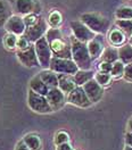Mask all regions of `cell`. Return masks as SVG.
Wrapping results in <instances>:
<instances>
[{"label": "cell", "mask_w": 132, "mask_h": 150, "mask_svg": "<svg viewBox=\"0 0 132 150\" xmlns=\"http://www.w3.org/2000/svg\"><path fill=\"white\" fill-rule=\"evenodd\" d=\"M49 47L53 51V55L59 58L72 59V47L71 41H68L62 31L57 28H49L46 33Z\"/></svg>", "instance_id": "cell-1"}, {"label": "cell", "mask_w": 132, "mask_h": 150, "mask_svg": "<svg viewBox=\"0 0 132 150\" xmlns=\"http://www.w3.org/2000/svg\"><path fill=\"white\" fill-rule=\"evenodd\" d=\"M71 47H72V59L80 69H90L92 59L90 57L88 46L84 42H81L74 35L71 38Z\"/></svg>", "instance_id": "cell-2"}, {"label": "cell", "mask_w": 132, "mask_h": 150, "mask_svg": "<svg viewBox=\"0 0 132 150\" xmlns=\"http://www.w3.org/2000/svg\"><path fill=\"white\" fill-rule=\"evenodd\" d=\"M81 21L84 23L92 32L97 34H105L109 28V21L96 13H87L81 16Z\"/></svg>", "instance_id": "cell-3"}, {"label": "cell", "mask_w": 132, "mask_h": 150, "mask_svg": "<svg viewBox=\"0 0 132 150\" xmlns=\"http://www.w3.org/2000/svg\"><path fill=\"white\" fill-rule=\"evenodd\" d=\"M49 68L54 71L57 74H71L74 75L80 69L75 62L73 59L67 58H59V57L53 56Z\"/></svg>", "instance_id": "cell-4"}, {"label": "cell", "mask_w": 132, "mask_h": 150, "mask_svg": "<svg viewBox=\"0 0 132 150\" xmlns=\"http://www.w3.org/2000/svg\"><path fill=\"white\" fill-rule=\"evenodd\" d=\"M33 45L35 48V52H37V56H38L40 66L43 67L45 69L49 68L51 58H53V51L49 47V43H48L46 35L42 37L41 39H39L38 41H35Z\"/></svg>", "instance_id": "cell-5"}, {"label": "cell", "mask_w": 132, "mask_h": 150, "mask_svg": "<svg viewBox=\"0 0 132 150\" xmlns=\"http://www.w3.org/2000/svg\"><path fill=\"white\" fill-rule=\"evenodd\" d=\"M28 107L33 112H39V114H48V112H53V108L50 107V105L48 103L47 97L37 93L32 90L28 91Z\"/></svg>", "instance_id": "cell-6"}, {"label": "cell", "mask_w": 132, "mask_h": 150, "mask_svg": "<svg viewBox=\"0 0 132 150\" xmlns=\"http://www.w3.org/2000/svg\"><path fill=\"white\" fill-rule=\"evenodd\" d=\"M71 28H72L73 35L79 41L84 42V43H88L90 40H92L96 37V33L92 32L82 21H73V22H71Z\"/></svg>", "instance_id": "cell-7"}, {"label": "cell", "mask_w": 132, "mask_h": 150, "mask_svg": "<svg viewBox=\"0 0 132 150\" xmlns=\"http://www.w3.org/2000/svg\"><path fill=\"white\" fill-rule=\"evenodd\" d=\"M47 23L43 18H39V21L32 26L26 28L24 35L26 37L30 42L34 43L35 41H38L39 39H41L42 37H45V34L47 33Z\"/></svg>", "instance_id": "cell-8"}, {"label": "cell", "mask_w": 132, "mask_h": 150, "mask_svg": "<svg viewBox=\"0 0 132 150\" xmlns=\"http://www.w3.org/2000/svg\"><path fill=\"white\" fill-rule=\"evenodd\" d=\"M67 103L77 106V107H81V108H87L92 103L88 98L83 86H76L73 91H71L67 94Z\"/></svg>", "instance_id": "cell-9"}, {"label": "cell", "mask_w": 132, "mask_h": 150, "mask_svg": "<svg viewBox=\"0 0 132 150\" xmlns=\"http://www.w3.org/2000/svg\"><path fill=\"white\" fill-rule=\"evenodd\" d=\"M17 57H18L19 62L26 67L40 66L34 45H30V47L24 49V50H18L17 51Z\"/></svg>", "instance_id": "cell-10"}, {"label": "cell", "mask_w": 132, "mask_h": 150, "mask_svg": "<svg viewBox=\"0 0 132 150\" xmlns=\"http://www.w3.org/2000/svg\"><path fill=\"white\" fill-rule=\"evenodd\" d=\"M46 97H47V100L49 105H50V107L53 108V112L60 109L65 105L66 101H67V98H66L65 93L58 86L50 88V90H49V92H48Z\"/></svg>", "instance_id": "cell-11"}, {"label": "cell", "mask_w": 132, "mask_h": 150, "mask_svg": "<svg viewBox=\"0 0 132 150\" xmlns=\"http://www.w3.org/2000/svg\"><path fill=\"white\" fill-rule=\"evenodd\" d=\"M83 89H84L88 98L90 99V101L92 103L99 101V100L103 98L104 89H103V86L99 84L94 79H92V80L89 81V82H87V83L83 85Z\"/></svg>", "instance_id": "cell-12"}, {"label": "cell", "mask_w": 132, "mask_h": 150, "mask_svg": "<svg viewBox=\"0 0 132 150\" xmlns=\"http://www.w3.org/2000/svg\"><path fill=\"white\" fill-rule=\"evenodd\" d=\"M5 28L8 33L22 35V34H24V32L26 30V25H25L24 18H22L18 15H13L5 24Z\"/></svg>", "instance_id": "cell-13"}, {"label": "cell", "mask_w": 132, "mask_h": 150, "mask_svg": "<svg viewBox=\"0 0 132 150\" xmlns=\"http://www.w3.org/2000/svg\"><path fill=\"white\" fill-rule=\"evenodd\" d=\"M14 8L19 15H28V14H35L38 5L35 0H15Z\"/></svg>", "instance_id": "cell-14"}, {"label": "cell", "mask_w": 132, "mask_h": 150, "mask_svg": "<svg viewBox=\"0 0 132 150\" xmlns=\"http://www.w3.org/2000/svg\"><path fill=\"white\" fill-rule=\"evenodd\" d=\"M87 46H88V50H89V54L92 60L99 58L104 52V39L101 37V34L96 35L92 40H90L87 43Z\"/></svg>", "instance_id": "cell-15"}, {"label": "cell", "mask_w": 132, "mask_h": 150, "mask_svg": "<svg viewBox=\"0 0 132 150\" xmlns=\"http://www.w3.org/2000/svg\"><path fill=\"white\" fill-rule=\"evenodd\" d=\"M58 75V88L65 94H68L71 91L75 89L76 83L74 81V76L71 74H57Z\"/></svg>", "instance_id": "cell-16"}, {"label": "cell", "mask_w": 132, "mask_h": 150, "mask_svg": "<svg viewBox=\"0 0 132 150\" xmlns=\"http://www.w3.org/2000/svg\"><path fill=\"white\" fill-rule=\"evenodd\" d=\"M28 85H30V90H32L39 94H42V96H47L49 90H50V88L40 79L39 74L31 79Z\"/></svg>", "instance_id": "cell-17"}, {"label": "cell", "mask_w": 132, "mask_h": 150, "mask_svg": "<svg viewBox=\"0 0 132 150\" xmlns=\"http://www.w3.org/2000/svg\"><path fill=\"white\" fill-rule=\"evenodd\" d=\"M40 79L49 86V88H56L58 86V75L50 68H46L39 73Z\"/></svg>", "instance_id": "cell-18"}, {"label": "cell", "mask_w": 132, "mask_h": 150, "mask_svg": "<svg viewBox=\"0 0 132 150\" xmlns=\"http://www.w3.org/2000/svg\"><path fill=\"white\" fill-rule=\"evenodd\" d=\"M94 74L96 73H94L90 69H79L73 76H74V81H75L76 85L77 86H83L87 82H89L94 79Z\"/></svg>", "instance_id": "cell-19"}, {"label": "cell", "mask_w": 132, "mask_h": 150, "mask_svg": "<svg viewBox=\"0 0 132 150\" xmlns=\"http://www.w3.org/2000/svg\"><path fill=\"white\" fill-rule=\"evenodd\" d=\"M13 14L11 6L7 0H0V26H5L7 21L10 18Z\"/></svg>", "instance_id": "cell-20"}, {"label": "cell", "mask_w": 132, "mask_h": 150, "mask_svg": "<svg viewBox=\"0 0 132 150\" xmlns=\"http://www.w3.org/2000/svg\"><path fill=\"white\" fill-rule=\"evenodd\" d=\"M108 40H109L111 45H113V46H122L126 40V35L119 28H113V30H111V32L108 34Z\"/></svg>", "instance_id": "cell-21"}, {"label": "cell", "mask_w": 132, "mask_h": 150, "mask_svg": "<svg viewBox=\"0 0 132 150\" xmlns=\"http://www.w3.org/2000/svg\"><path fill=\"white\" fill-rule=\"evenodd\" d=\"M119 59L126 64L132 63V45H123L119 48Z\"/></svg>", "instance_id": "cell-22"}, {"label": "cell", "mask_w": 132, "mask_h": 150, "mask_svg": "<svg viewBox=\"0 0 132 150\" xmlns=\"http://www.w3.org/2000/svg\"><path fill=\"white\" fill-rule=\"evenodd\" d=\"M23 141L31 150H41L42 142H41L40 137L37 134H28L23 138Z\"/></svg>", "instance_id": "cell-23"}, {"label": "cell", "mask_w": 132, "mask_h": 150, "mask_svg": "<svg viewBox=\"0 0 132 150\" xmlns=\"http://www.w3.org/2000/svg\"><path fill=\"white\" fill-rule=\"evenodd\" d=\"M119 60V49L114 47L105 49L103 55H101V62H107V63H115Z\"/></svg>", "instance_id": "cell-24"}, {"label": "cell", "mask_w": 132, "mask_h": 150, "mask_svg": "<svg viewBox=\"0 0 132 150\" xmlns=\"http://www.w3.org/2000/svg\"><path fill=\"white\" fill-rule=\"evenodd\" d=\"M116 26L122 31L126 37L132 35V19H117Z\"/></svg>", "instance_id": "cell-25"}, {"label": "cell", "mask_w": 132, "mask_h": 150, "mask_svg": "<svg viewBox=\"0 0 132 150\" xmlns=\"http://www.w3.org/2000/svg\"><path fill=\"white\" fill-rule=\"evenodd\" d=\"M115 16L117 19H132V7L123 6L117 8L115 11Z\"/></svg>", "instance_id": "cell-26"}, {"label": "cell", "mask_w": 132, "mask_h": 150, "mask_svg": "<svg viewBox=\"0 0 132 150\" xmlns=\"http://www.w3.org/2000/svg\"><path fill=\"white\" fill-rule=\"evenodd\" d=\"M17 40H18V38H17L16 34H13V33L6 34L5 39H4L5 47L7 48L8 50H15V49H17Z\"/></svg>", "instance_id": "cell-27"}, {"label": "cell", "mask_w": 132, "mask_h": 150, "mask_svg": "<svg viewBox=\"0 0 132 150\" xmlns=\"http://www.w3.org/2000/svg\"><path fill=\"white\" fill-rule=\"evenodd\" d=\"M112 75L111 73H103V72H98L94 74V80L101 85V86H105V85H108L112 81Z\"/></svg>", "instance_id": "cell-28"}, {"label": "cell", "mask_w": 132, "mask_h": 150, "mask_svg": "<svg viewBox=\"0 0 132 150\" xmlns=\"http://www.w3.org/2000/svg\"><path fill=\"white\" fill-rule=\"evenodd\" d=\"M124 68H125V64L122 63L120 59L117 62L113 63V67L111 71V75L113 77H121L124 74Z\"/></svg>", "instance_id": "cell-29"}, {"label": "cell", "mask_w": 132, "mask_h": 150, "mask_svg": "<svg viewBox=\"0 0 132 150\" xmlns=\"http://www.w3.org/2000/svg\"><path fill=\"white\" fill-rule=\"evenodd\" d=\"M62 21H63L62 14H60L59 11H57V10H54L53 13H50V15H49V18H48V22H49V24H50L53 28H58V26L60 25Z\"/></svg>", "instance_id": "cell-30"}, {"label": "cell", "mask_w": 132, "mask_h": 150, "mask_svg": "<svg viewBox=\"0 0 132 150\" xmlns=\"http://www.w3.org/2000/svg\"><path fill=\"white\" fill-rule=\"evenodd\" d=\"M70 141V135L64 131H59L55 135V144L59 146V144H63Z\"/></svg>", "instance_id": "cell-31"}, {"label": "cell", "mask_w": 132, "mask_h": 150, "mask_svg": "<svg viewBox=\"0 0 132 150\" xmlns=\"http://www.w3.org/2000/svg\"><path fill=\"white\" fill-rule=\"evenodd\" d=\"M30 45H31V42L26 39V37L24 34L19 35L18 40H17V49L18 50H24V49L30 47Z\"/></svg>", "instance_id": "cell-32"}, {"label": "cell", "mask_w": 132, "mask_h": 150, "mask_svg": "<svg viewBox=\"0 0 132 150\" xmlns=\"http://www.w3.org/2000/svg\"><path fill=\"white\" fill-rule=\"evenodd\" d=\"M39 18H40V17H38L35 14H28V15H25V17H24V22H25L26 28L34 25V24L39 21Z\"/></svg>", "instance_id": "cell-33"}, {"label": "cell", "mask_w": 132, "mask_h": 150, "mask_svg": "<svg viewBox=\"0 0 132 150\" xmlns=\"http://www.w3.org/2000/svg\"><path fill=\"white\" fill-rule=\"evenodd\" d=\"M112 67H113V64L112 63H107V62H101L98 66L99 72H103V73H111Z\"/></svg>", "instance_id": "cell-34"}, {"label": "cell", "mask_w": 132, "mask_h": 150, "mask_svg": "<svg viewBox=\"0 0 132 150\" xmlns=\"http://www.w3.org/2000/svg\"><path fill=\"white\" fill-rule=\"evenodd\" d=\"M123 77H124L126 81L132 82V63L131 64H126V65H125Z\"/></svg>", "instance_id": "cell-35"}, {"label": "cell", "mask_w": 132, "mask_h": 150, "mask_svg": "<svg viewBox=\"0 0 132 150\" xmlns=\"http://www.w3.org/2000/svg\"><path fill=\"white\" fill-rule=\"evenodd\" d=\"M124 140H125V144L126 146H130L132 147V132H126L125 133V138H124Z\"/></svg>", "instance_id": "cell-36"}, {"label": "cell", "mask_w": 132, "mask_h": 150, "mask_svg": "<svg viewBox=\"0 0 132 150\" xmlns=\"http://www.w3.org/2000/svg\"><path fill=\"white\" fill-rule=\"evenodd\" d=\"M15 150H31V149H30L28 146L25 144V142L22 140V141H19L18 143L16 144V147H15Z\"/></svg>", "instance_id": "cell-37"}, {"label": "cell", "mask_w": 132, "mask_h": 150, "mask_svg": "<svg viewBox=\"0 0 132 150\" xmlns=\"http://www.w3.org/2000/svg\"><path fill=\"white\" fill-rule=\"evenodd\" d=\"M57 150H73V148H72V146L68 142H66V143L57 146Z\"/></svg>", "instance_id": "cell-38"}, {"label": "cell", "mask_w": 132, "mask_h": 150, "mask_svg": "<svg viewBox=\"0 0 132 150\" xmlns=\"http://www.w3.org/2000/svg\"><path fill=\"white\" fill-rule=\"evenodd\" d=\"M128 131L132 132V116H131V118L129 120V123H128Z\"/></svg>", "instance_id": "cell-39"}, {"label": "cell", "mask_w": 132, "mask_h": 150, "mask_svg": "<svg viewBox=\"0 0 132 150\" xmlns=\"http://www.w3.org/2000/svg\"><path fill=\"white\" fill-rule=\"evenodd\" d=\"M124 150H132V147H130V146H126V144H125V147H124Z\"/></svg>", "instance_id": "cell-40"}, {"label": "cell", "mask_w": 132, "mask_h": 150, "mask_svg": "<svg viewBox=\"0 0 132 150\" xmlns=\"http://www.w3.org/2000/svg\"><path fill=\"white\" fill-rule=\"evenodd\" d=\"M129 41H130V45H132V35L129 38Z\"/></svg>", "instance_id": "cell-41"}]
</instances>
